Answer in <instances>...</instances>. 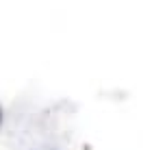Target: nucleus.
Instances as JSON below:
<instances>
[{
	"mask_svg": "<svg viewBox=\"0 0 152 150\" xmlns=\"http://www.w3.org/2000/svg\"><path fill=\"white\" fill-rule=\"evenodd\" d=\"M0 122H2V111H0Z\"/></svg>",
	"mask_w": 152,
	"mask_h": 150,
	"instance_id": "obj_1",
	"label": "nucleus"
}]
</instances>
